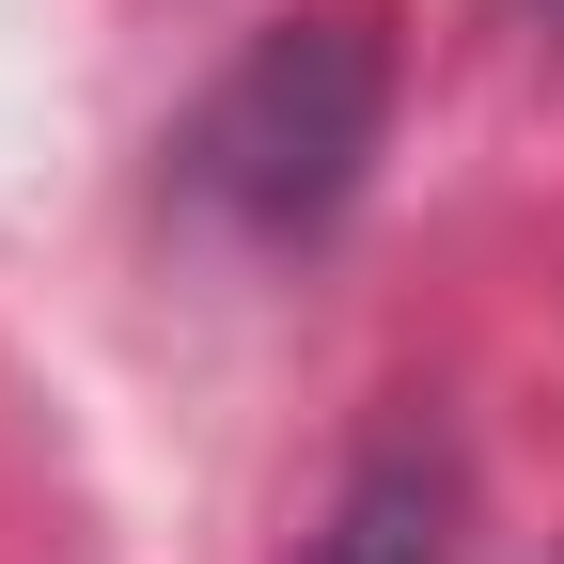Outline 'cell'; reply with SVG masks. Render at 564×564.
<instances>
[{
    "label": "cell",
    "mask_w": 564,
    "mask_h": 564,
    "mask_svg": "<svg viewBox=\"0 0 564 564\" xmlns=\"http://www.w3.org/2000/svg\"><path fill=\"white\" fill-rule=\"evenodd\" d=\"M377 110H392L377 32L361 17H299V32H267V47L220 63V95L188 110L173 173H188V204H220V220H251V236H314L329 204L361 188Z\"/></svg>",
    "instance_id": "1"
},
{
    "label": "cell",
    "mask_w": 564,
    "mask_h": 564,
    "mask_svg": "<svg viewBox=\"0 0 564 564\" xmlns=\"http://www.w3.org/2000/svg\"><path fill=\"white\" fill-rule=\"evenodd\" d=\"M440 533H455V470L423 440H377L329 486V518L299 533V564H440Z\"/></svg>",
    "instance_id": "2"
}]
</instances>
